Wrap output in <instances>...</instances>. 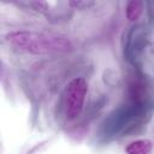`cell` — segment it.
Listing matches in <instances>:
<instances>
[{"instance_id":"6da1fadb","label":"cell","mask_w":154,"mask_h":154,"mask_svg":"<svg viewBox=\"0 0 154 154\" xmlns=\"http://www.w3.org/2000/svg\"><path fill=\"white\" fill-rule=\"evenodd\" d=\"M14 47L34 53H61L71 49L70 42L60 36L40 34L34 31H14L6 36Z\"/></svg>"},{"instance_id":"7a4b0ae2","label":"cell","mask_w":154,"mask_h":154,"mask_svg":"<svg viewBox=\"0 0 154 154\" xmlns=\"http://www.w3.org/2000/svg\"><path fill=\"white\" fill-rule=\"evenodd\" d=\"M88 91V83L84 78H73L65 89V114L67 119H75L82 112L85 95Z\"/></svg>"},{"instance_id":"3957f363","label":"cell","mask_w":154,"mask_h":154,"mask_svg":"<svg viewBox=\"0 0 154 154\" xmlns=\"http://www.w3.org/2000/svg\"><path fill=\"white\" fill-rule=\"evenodd\" d=\"M150 150H152V142L147 138L134 141L125 148L126 154H149Z\"/></svg>"},{"instance_id":"277c9868","label":"cell","mask_w":154,"mask_h":154,"mask_svg":"<svg viewBox=\"0 0 154 154\" xmlns=\"http://www.w3.org/2000/svg\"><path fill=\"white\" fill-rule=\"evenodd\" d=\"M143 11V4L142 1H129L126 5V18L130 22H135L140 18L141 13Z\"/></svg>"},{"instance_id":"5b68a950","label":"cell","mask_w":154,"mask_h":154,"mask_svg":"<svg viewBox=\"0 0 154 154\" xmlns=\"http://www.w3.org/2000/svg\"><path fill=\"white\" fill-rule=\"evenodd\" d=\"M70 5H71V6H76V7H78V8H81L82 6L88 7V6L93 5V2H85V1H78V2H75V1H72V2H70Z\"/></svg>"}]
</instances>
